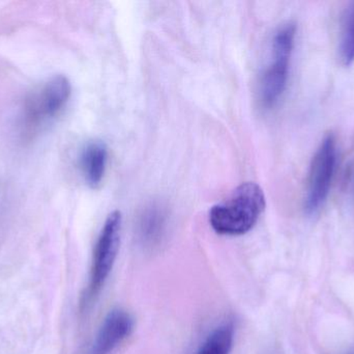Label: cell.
I'll list each match as a JSON object with an SVG mask.
<instances>
[{
	"label": "cell",
	"mask_w": 354,
	"mask_h": 354,
	"mask_svg": "<svg viewBox=\"0 0 354 354\" xmlns=\"http://www.w3.org/2000/svg\"><path fill=\"white\" fill-rule=\"evenodd\" d=\"M266 206L261 187L257 183H243L226 201L212 208L210 226L218 235L241 236L255 227Z\"/></svg>",
	"instance_id": "1"
},
{
	"label": "cell",
	"mask_w": 354,
	"mask_h": 354,
	"mask_svg": "<svg viewBox=\"0 0 354 354\" xmlns=\"http://www.w3.org/2000/svg\"><path fill=\"white\" fill-rule=\"evenodd\" d=\"M122 226L120 211L111 212L106 218L93 249L89 282L81 303L84 309L95 303L111 274L120 249Z\"/></svg>",
	"instance_id": "2"
},
{
	"label": "cell",
	"mask_w": 354,
	"mask_h": 354,
	"mask_svg": "<svg viewBox=\"0 0 354 354\" xmlns=\"http://www.w3.org/2000/svg\"><path fill=\"white\" fill-rule=\"evenodd\" d=\"M295 33V23H286L274 33L272 60L260 79V101L266 108L276 105L286 89Z\"/></svg>",
	"instance_id": "3"
},
{
	"label": "cell",
	"mask_w": 354,
	"mask_h": 354,
	"mask_svg": "<svg viewBox=\"0 0 354 354\" xmlns=\"http://www.w3.org/2000/svg\"><path fill=\"white\" fill-rule=\"evenodd\" d=\"M71 95L72 85L64 75H55L32 91L24 106L27 130H35L59 116L70 101Z\"/></svg>",
	"instance_id": "4"
},
{
	"label": "cell",
	"mask_w": 354,
	"mask_h": 354,
	"mask_svg": "<svg viewBox=\"0 0 354 354\" xmlns=\"http://www.w3.org/2000/svg\"><path fill=\"white\" fill-rule=\"evenodd\" d=\"M336 162V139L330 133L320 143L310 168L305 200L306 212L310 215L317 213L328 199Z\"/></svg>",
	"instance_id": "5"
},
{
	"label": "cell",
	"mask_w": 354,
	"mask_h": 354,
	"mask_svg": "<svg viewBox=\"0 0 354 354\" xmlns=\"http://www.w3.org/2000/svg\"><path fill=\"white\" fill-rule=\"evenodd\" d=\"M135 322L129 312L112 310L102 324L88 354H111L132 334Z\"/></svg>",
	"instance_id": "6"
},
{
	"label": "cell",
	"mask_w": 354,
	"mask_h": 354,
	"mask_svg": "<svg viewBox=\"0 0 354 354\" xmlns=\"http://www.w3.org/2000/svg\"><path fill=\"white\" fill-rule=\"evenodd\" d=\"M167 216L165 209L158 204H151L141 212L137 233L143 247L153 249L161 245L167 231Z\"/></svg>",
	"instance_id": "7"
},
{
	"label": "cell",
	"mask_w": 354,
	"mask_h": 354,
	"mask_svg": "<svg viewBox=\"0 0 354 354\" xmlns=\"http://www.w3.org/2000/svg\"><path fill=\"white\" fill-rule=\"evenodd\" d=\"M108 162L107 145L101 141L87 143L80 154V168L85 182L97 188L103 182Z\"/></svg>",
	"instance_id": "8"
},
{
	"label": "cell",
	"mask_w": 354,
	"mask_h": 354,
	"mask_svg": "<svg viewBox=\"0 0 354 354\" xmlns=\"http://www.w3.org/2000/svg\"><path fill=\"white\" fill-rule=\"evenodd\" d=\"M234 341V326L225 324L216 328L196 354H230Z\"/></svg>",
	"instance_id": "9"
},
{
	"label": "cell",
	"mask_w": 354,
	"mask_h": 354,
	"mask_svg": "<svg viewBox=\"0 0 354 354\" xmlns=\"http://www.w3.org/2000/svg\"><path fill=\"white\" fill-rule=\"evenodd\" d=\"M340 56L343 64L346 66L354 62V2L347 8L343 21Z\"/></svg>",
	"instance_id": "10"
}]
</instances>
